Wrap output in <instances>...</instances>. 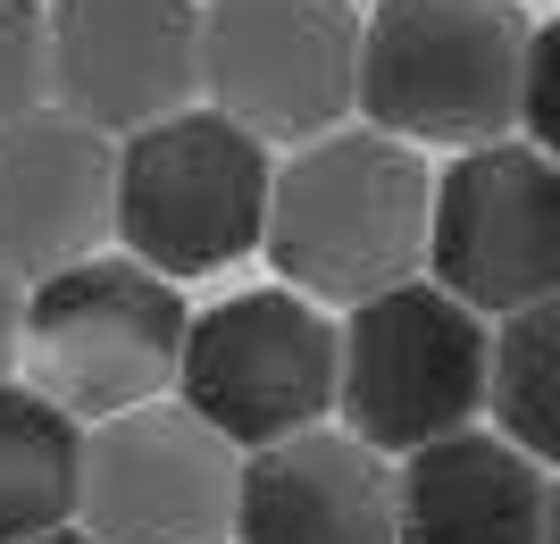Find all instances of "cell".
Masks as SVG:
<instances>
[{"label": "cell", "mask_w": 560, "mask_h": 544, "mask_svg": "<svg viewBox=\"0 0 560 544\" xmlns=\"http://www.w3.org/2000/svg\"><path fill=\"white\" fill-rule=\"evenodd\" d=\"M427 218L435 167L376 126H335L277 167L259 252L310 302H376L427 268Z\"/></svg>", "instance_id": "cell-1"}, {"label": "cell", "mask_w": 560, "mask_h": 544, "mask_svg": "<svg viewBox=\"0 0 560 544\" xmlns=\"http://www.w3.org/2000/svg\"><path fill=\"white\" fill-rule=\"evenodd\" d=\"M527 34L518 0H376L360 25V109L410 151L511 142Z\"/></svg>", "instance_id": "cell-2"}, {"label": "cell", "mask_w": 560, "mask_h": 544, "mask_svg": "<svg viewBox=\"0 0 560 544\" xmlns=\"http://www.w3.org/2000/svg\"><path fill=\"white\" fill-rule=\"evenodd\" d=\"M268 142L218 109H176L117 142V243L151 277H210L268 235Z\"/></svg>", "instance_id": "cell-3"}, {"label": "cell", "mask_w": 560, "mask_h": 544, "mask_svg": "<svg viewBox=\"0 0 560 544\" xmlns=\"http://www.w3.org/2000/svg\"><path fill=\"white\" fill-rule=\"evenodd\" d=\"M185 327L192 310L176 302L167 277L93 252L25 293L18 369H34L25 385L50 394L68 419H117V410H142L176 385Z\"/></svg>", "instance_id": "cell-4"}, {"label": "cell", "mask_w": 560, "mask_h": 544, "mask_svg": "<svg viewBox=\"0 0 560 544\" xmlns=\"http://www.w3.org/2000/svg\"><path fill=\"white\" fill-rule=\"evenodd\" d=\"M486 360H493V327L468 302H452L435 277L351 302L343 378H335L343 436H360L385 461L435 444V436H460L486 410Z\"/></svg>", "instance_id": "cell-5"}, {"label": "cell", "mask_w": 560, "mask_h": 544, "mask_svg": "<svg viewBox=\"0 0 560 544\" xmlns=\"http://www.w3.org/2000/svg\"><path fill=\"white\" fill-rule=\"evenodd\" d=\"M335 378H343V327L293 285H259L185 327L176 403L234 452H259L327 419Z\"/></svg>", "instance_id": "cell-6"}, {"label": "cell", "mask_w": 560, "mask_h": 544, "mask_svg": "<svg viewBox=\"0 0 560 544\" xmlns=\"http://www.w3.org/2000/svg\"><path fill=\"white\" fill-rule=\"evenodd\" d=\"M201 93L259 142H318L360 109V18L343 0H210Z\"/></svg>", "instance_id": "cell-7"}, {"label": "cell", "mask_w": 560, "mask_h": 544, "mask_svg": "<svg viewBox=\"0 0 560 544\" xmlns=\"http://www.w3.org/2000/svg\"><path fill=\"white\" fill-rule=\"evenodd\" d=\"M427 268L477 319H511L560 293V160L536 142H486L435 176Z\"/></svg>", "instance_id": "cell-8"}, {"label": "cell", "mask_w": 560, "mask_h": 544, "mask_svg": "<svg viewBox=\"0 0 560 544\" xmlns=\"http://www.w3.org/2000/svg\"><path fill=\"white\" fill-rule=\"evenodd\" d=\"M243 452L185 403L117 410L84 436L75 528L101 544H226Z\"/></svg>", "instance_id": "cell-9"}, {"label": "cell", "mask_w": 560, "mask_h": 544, "mask_svg": "<svg viewBox=\"0 0 560 544\" xmlns=\"http://www.w3.org/2000/svg\"><path fill=\"white\" fill-rule=\"evenodd\" d=\"M50 109L109 142L201 101V0H50Z\"/></svg>", "instance_id": "cell-10"}, {"label": "cell", "mask_w": 560, "mask_h": 544, "mask_svg": "<svg viewBox=\"0 0 560 544\" xmlns=\"http://www.w3.org/2000/svg\"><path fill=\"white\" fill-rule=\"evenodd\" d=\"M101 235H117V142L50 101L0 126V268L43 285L93 261Z\"/></svg>", "instance_id": "cell-11"}, {"label": "cell", "mask_w": 560, "mask_h": 544, "mask_svg": "<svg viewBox=\"0 0 560 544\" xmlns=\"http://www.w3.org/2000/svg\"><path fill=\"white\" fill-rule=\"evenodd\" d=\"M234 544H401L394 461L360 436H284L243 452L234 477Z\"/></svg>", "instance_id": "cell-12"}, {"label": "cell", "mask_w": 560, "mask_h": 544, "mask_svg": "<svg viewBox=\"0 0 560 544\" xmlns=\"http://www.w3.org/2000/svg\"><path fill=\"white\" fill-rule=\"evenodd\" d=\"M394 536L401 544H544L552 536V477L493 427L435 436V444L401 452L394 470Z\"/></svg>", "instance_id": "cell-13"}, {"label": "cell", "mask_w": 560, "mask_h": 544, "mask_svg": "<svg viewBox=\"0 0 560 544\" xmlns=\"http://www.w3.org/2000/svg\"><path fill=\"white\" fill-rule=\"evenodd\" d=\"M75 495H84V419H68L25 378H0V544L75 528Z\"/></svg>", "instance_id": "cell-14"}, {"label": "cell", "mask_w": 560, "mask_h": 544, "mask_svg": "<svg viewBox=\"0 0 560 544\" xmlns=\"http://www.w3.org/2000/svg\"><path fill=\"white\" fill-rule=\"evenodd\" d=\"M486 410H493V436H511L527 461L560 470V293L511 310L493 327Z\"/></svg>", "instance_id": "cell-15"}, {"label": "cell", "mask_w": 560, "mask_h": 544, "mask_svg": "<svg viewBox=\"0 0 560 544\" xmlns=\"http://www.w3.org/2000/svg\"><path fill=\"white\" fill-rule=\"evenodd\" d=\"M50 101V25L34 0H0V126Z\"/></svg>", "instance_id": "cell-16"}, {"label": "cell", "mask_w": 560, "mask_h": 544, "mask_svg": "<svg viewBox=\"0 0 560 544\" xmlns=\"http://www.w3.org/2000/svg\"><path fill=\"white\" fill-rule=\"evenodd\" d=\"M518 126L544 160H560V18L527 34V84H518Z\"/></svg>", "instance_id": "cell-17"}, {"label": "cell", "mask_w": 560, "mask_h": 544, "mask_svg": "<svg viewBox=\"0 0 560 544\" xmlns=\"http://www.w3.org/2000/svg\"><path fill=\"white\" fill-rule=\"evenodd\" d=\"M18 335H25V285L0 268V378L18 369Z\"/></svg>", "instance_id": "cell-18"}, {"label": "cell", "mask_w": 560, "mask_h": 544, "mask_svg": "<svg viewBox=\"0 0 560 544\" xmlns=\"http://www.w3.org/2000/svg\"><path fill=\"white\" fill-rule=\"evenodd\" d=\"M34 544H101V536H84V528H50V536H34Z\"/></svg>", "instance_id": "cell-19"}, {"label": "cell", "mask_w": 560, "mask_h": 544, "mask_svg": "<svg viewBox=\"0 0 560 544\" xmlns=\"http://www.w3.org/2000/svg\"><path fill=\"white\" fill-rule=\"evenodd\" d=\"M544 544H560V477H552V536H544Z\"/></svg>", "instance_id": "cell-20"}]
</instances>
